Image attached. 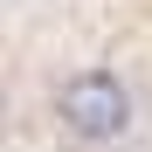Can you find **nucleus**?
Listing matches in <instances>:
<instances>
[{
	"instance_id": "f257e3e1",
	"label": "nucleus",
	"mask_w": 152,
	"mask_h": 152,
	"mask_svg": "<svg viewBox=\"0 0 152 152\" xmlns=\"http://www.w3.org/2000/svg\"><path fill=\"white\" fill-rule=\"evenodd\" d=\"M48 132L69 152H118L138 132V83L111 62H76L48 83Z\"/></svg>"
},
{
	"instance_id": "f03ea898",
	"label": "nucleus",
	"mask_w": 152,
	"mask_h": 152,
	"mask_svg": "<svg viewBox=\"0 0 152 152\" xmlns=\"http://www.w3.org/2000/svg\"><path fill=\"white\" fill-rule=\"evenodd\" d=\"M14 7H35V0H14Z\"/></svg>"
}]
</instances>
